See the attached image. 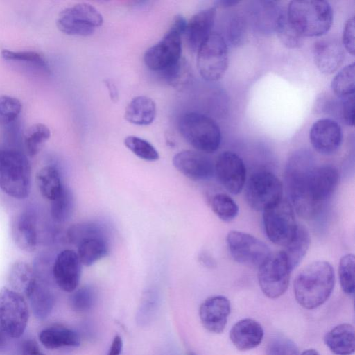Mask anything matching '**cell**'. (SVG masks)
I'll list each match as a JSON object with an SVG mask.
<instances>
[{
	"mask_svg": "<svg viewBox=\"0 0 355 355\" xmlns=\"http://www.w3.org/2000/svg\"><path fill=\"white\" fill-rule=\"evenodd\" d=\"M284 179L292 207L301 217L311 219L336 189L339 173L331 165L316 166L312 153L302 149L288 158Z\"/></svg>",
	"mask_w": 355,
	"mask_h": 355,
	"instance_id": "obj_1",
	"label": "cell"
},
{
	"mask_svg": "<svg viewBox=\"0 0 355 355\" xmlns=\"http://www.w3.org/2000/svg\"><path fill=\"white\" fill-rule=\"evenodd\" d=\"M335 284L332 266L325 261L306 265L296 276L293 290L297 303L311 310L322 305L330 297Z\"/></svg>",
	"mask_w": 355,
	"mask_h": 355,
	"instance_id": "obj_2",
	"label": "cell"
},
{
	"mask_svg": "<svg viewBox=\"0 0 355 355\" xmlns=\"http://www.w3.org/2000/svg\"><path fill=\"white\" fill-rule=\"evenodd\" d=\"M286 12L291 24L302 37L321 36L329 31L333 22V10L326 1H291Z\"/></svg>",
	"mask_w": 355,
	"mask_h": 355,
	"instance_id": "obj_3",
	"label": "cell"
},
{
	"mask_svg": "<svg viewBox=\"0 0 355 355\" xmlns=\"http://www.w3.org/2000/svg\"><path fill=\"white\" fill-rule=\"evenodd\" d=\"M31 188V168L21 150H0V189L9 196L24 199Z\"/></svg>",
	"mask_w": 355,
	"mask_h": 355,
	"instance_id": "obj_4",
	"label": "cell"
},
{
	"mask_svg": "<svg viewBox=\"0 0 355 355\" xmlns=\"http://www.w3.org/2000/svg\"><path fill=\"white\" fill-rule=\"evenodd\" d=\"M178 128L184 139L200 152L212 153L220 146V128L214 119L205 114L185 113L180 118Z\"/></svg>",
	"mask_w": 355,
	"mask_h": 355,
	"instance_id": "obj_5",
	"label": "cell"
},
{
	"mask_svg": "<svg viewBox=\"0 0 355 355\" xmlns=\"http://www.w3.org/2000/svg\"><path fill=\"white\" fill-rule=\"evenodd\" d=\"M197 53V68L202 78L207 81L222 78L228 65L227 46L223 37L211 33Z\"/></svg>",
	"mask_w": 355,
	"mask_h": 355,
	"instance_id": "obj_6",
	"label": "cell"
},
{
	"mask_svg": "<svg viewBox=\"0 0 355 355\" xmlns=\"http://www.w3.org/2000/svg\"><path fill=\"white\" fill-rule=\"evenodd\" d=\"M263 213L267 236L273 243L285 247L293 239L297 226L291 204L282 198Z\"/></svg>",
	"mask_w": 355,
	"mask_h": 355,
	"instance_id": "obj_7",
	"label": "cell"
},
{
	"mask_svg": "<svg viewBox=\"0 0 355 355\" xmlns=\"http://www.w3.org/2000/svg\"><path fill=\"white\" fill-rule=\"evenodd\" d=\"M103 23L102 15L93 6L80 3L60 12L56 21L58 28L64 34L89 36Z\"/></svg>",
	"mask_w": 355,
	"mask_h": 355,
	"instance_id": "obj_8",
	"label": "cell"
},
{
	"mask_svg": "<svg viewBox=\"0 0 355 355\" xmlns=\"http://www.w3.org/2000/svg\"><path fill=\"white\" fill-rule=\"evenodd\" d=\"M28 309L21 293L3 287L0 290V324L4 333L13 338L21 337L27 326Z\"/></svg>",
	"mask_w": 355,
	"mask_h": 355,
	"instance_id": "obj_9",
	"label": "cell"
},
{
	"mask_svg": "<svg viewBox=\"0 0 355 355\" xmlns=\"http://www.w3.org/2000/svg\"><path fill=\"white\" fill-rule=\"evenodd\" d=\"M261 290L269 298L276 299L287 290L292 272L283 251L270 253L258 268Z\"/></svg>",
	"mask_w": 355,
	"mask_h": 355,
	"instance_id": "obj_10",
	"label": "cell"
},
{
	"mask_svg": "<svg viewBox=\"0 0 355 355\" xmlns=\"http://www.w3.org/2000/svg\"><path fill=\"white\" fill-rule=\"evenodd\" d=\"M283 187L279 178L268 171H259L248 179L245 190L250 207L263 211L282 199Z\"/></svg>",
	"mask_w": 355,
	"mask_h": 355,
	"instance_id": "obj_11",
	"label": "cell"
},
{
	"mask_svg": "<svg viewBox=\"0 0 355 355\" xmlns=\"http://www.w3.org/2000/svg\"><path fill=\"white\" fill-rule=\"evenodd\" d=\"M226 241L232 258L248 266L259 268L271 253L263 241L240 231L230 232Z\"/></svg>",
	"mask_w": 355,
	"mask_h": 355,
	"instance_id": "obj_12",
	"label": "cell"
},
{
	"mask_svg": "<svg viewBox=\"0 0 355 355\" xmlns=\"http://www.w3.org/2000/svg\"><path fill=\"white\" fill-rule=\"evenodd\" d=\"M181 36L168 29L159 42L146 51V66L152 71L162 72L178 61L182 53Z\"/></svg>",
	"mask_w": 355,
	"mask_h": 355,
	"instance_id": "obj_13",
	"label": "cell"
},
{
	"mask_svg": "<svg viewBox=\"0 0 355 355\" xmlns=\"http://www.w3.org/2000/svg\"><path fill=\"white\" fill-rule=\"evenodd\" d=\"M214 173L220 184L232 194L239 193L243 189L246 169L241 158L231 151L221 153L214 165Z\"/></svg>",
	"mask_w": 355,
	"mask_h": 355,
	"instance_id": "obj_14",
	"label": "cell"
},
{
	"mask_svg": "<svg viewBox=\"0 0 355 355\" xmlns=\"http://www.w3.org/2000/svg\"><path fill=\"white\" fill-rule=\"evenodd\" d=\"M52 274L60 289L68 293L74 291L81 275V263L77 253L69 249L61 251L53 261Z\"/></svg>",
	"mask_w": 355,
	"mask_h": 355,
	"instance_id": "obj_15",
	"label": "cell"
},
{
	"mask_svg": "<svg viewBox=\"0 0 355 355\" xmlns=\"http://www.w3.org/2000/svg\"><path fill=\"white\" fill-rule=\"evenodd\" d=\"M309 139L313 148L319 153L331 155L341 145L343 132L335 120L324 118L316 121L309 132Z\"/></svg>",
	"mask_w": 355,
	"mask_h": 355,
	"instance_id": "obj_16",
	"label": "cell"
},
{
	"mask_svg": "<svg viewBox=\"0 0 355 355\" xmlns=\"http://www.w3.org/2000/svg\"><path fill=\"white\" fill-rule=\"evenodd\" d=\"M174 167L194 181L205 180L214 173V165L205 155L193 150H182L173 157Z\"/></svg>",
	"mask_w": 355,
	"mask_h": 355,
	"instance_id": "obj_17",
	"label": "cell"
},
{
	"mask_svg": "<svg viewBox=\"0 0 355 355\" xmlns=\"http://www.w3.org/2000/svg\"><path fill=\"white\" fill-rule=\"evenodd\" d=\"M231 311L229 300L225 296L208 297L200 306L199 317L203 327L214 334L222 333Z\"/></svg>",
	"mask_w": 355,
	"mask_h": 355,
	"instance_id": "obj_18",
	"label": "cell"
},
{
	"mask_svg": "<svg viewBox=\"0 0 355 355\" xmlns=\"http://www.w3.org/2000/svg\"><path fill=\"white\" fill-rule=\"evenodd\" d=\"M12 239L21 250L32 252L37 245V216L28 209L21 211L15 219L12 227Z\"/></svg>",
	"mask_w": 355,
	"mask_h": 355,
	"instance_id": "obj_19",
	"label": "cell"
},
{
	"mask_svg": "<svg viewBox=\"0 0 355 355\" xmlns=\"http://www.w3.org/2000/svg\"><path fill=\"white\" fill-rule=\"evenodd\" d=\"M313 58L315 64L321 73L331 74L339 68L344 60V48L335 39H322L314 44Z\"/></svg>",
	"mask_w": 355,
	"mask_h": 355,
	"instance_id": "obj_20",
	"label": "cell"
},
{
	"mask_svg": "<svg viewBox=\"0 0 355 355\" xmlns=\"http://www.w3.org/2000/svg\"><path fill=\"white\" fill-rule=\"evenodd\" d=\"M216 15V7H211L198 12L187 22L185 34L192 51H197L211 34Z\"/></svg>",
	"mask_w": 355,
	"mask_h": 355,
	"instance_id": "obj_21",
	"label": "cell"
},
{
	"mask_svg": "<svg viewBox=\"0 0 355 355\" xmlns=\"http://www.w3.org/2000/svg\"><path fill=\"white\" fill-rule=\"evenodd\" d=\"M264 331L256 320L245 318L235 323L230 331V338L236 348L247 351L257 347L262 342Z\"/></svg>",
	"mask_w": 355,
	"mask_h": 355,
	"instance_id": "obj_22",
	"label": "cell"
},
{
	"mask_svg": "<svg viewBox=\"0 0 355 355\" xmlns=\"http://www.w3.org/2000/svg\"><path fill=\"white\" fill-rule=\"evenodd\" d=\"M283 10L274 1H253L249 8V18L254 28L263 34L275 31L278 19Z\"/></svg>",
	"mask_w": 355,
	"mask_h": 355,
	"instance_id": "obj_23",
	"label": "cell"
},
{
	"mask_svg": "<svg viewBox=\"0 0 355 355\" xmlns=\"http://www.w3.org/2000/svg\"><path fill=\"white\" fill-rule=\"evenodd\" d=\"M50 283L35 277L25 293L33 313L40 320L46 318L51 314L55 304V295Z\"/></svg>",
	"mask_w": 355,
	"mask_h": 355,
	"instance_id": "obj_24",
	"label": "cell"
},
{
	"mask_svg": "<svg viewBox=\"0 0 355 355\" xmlns=\"http://www.w3.org/2000/svg\"><path fill=\"white\" fill-rule=\"evenodd\" d=\"M324 341L334 354L352 355L355 349L354 328L348 323L340 324L325 334Z\"/></svg>",
	"mask_w": 355,
	"mask_h": 355,
	"instance_id": "obj_25",
	"label": "cell"
},
{
	"mask_svg": "<svg viewBox=\"0 0 355 355\" xmlns=\"http://www.w3.org/2000/svg\"><path fill=\"white\" fill-rule=\"evenodd\" d=\"M318 103L319 111L330 114L348 126L354 122V94L346 97H321Z\"/></svg>",
	"mask_w": 355,
	"mask_h": 355,
	"instance_id": "obj_26",
	"label": "cell"
},
{
	"mask_svg": "<svg viewBox=\"0 0 355 355\" xmlns=\"http://www.w3.org/2000/svg\"><path fill=\"white\" fill-rule=\"evenodd\" d=\"M156 114V104L154 101L146 96H138L128 104L124 118L130 123L147 125L153 122Z\"/></svg>",
	"mask_w": 355,
	"mask_h": 355,
	"instance_id": "obj_27",
	"label": "cell"
},
{
	"mask_svg": "<svg viewBox=\"0 0 355 355\" xmlns=\"http://www.w3.org/2000/svg\"><path fill=\"white\" fill-rule=\"evenodd\" d=\"M40 343L47 349L78 347L80 343L79 335L73 330L62 326L44 329L39 334Z\"/></svg>",
	"mask_w": 355,
	"mask_h": 355,
	"instance_id": "obj_28",
	"label": "cell"
},
{
	"mask_svg": "<svg viewBox=\"0 0 355 355\" xmlns=\"http://www.w3.org/2000/svg\"><path fill=\"white\" fill-rule=\"evenodd\" d=\"M78 256L85 266H90L108 254L109 248L101 234L92 235L81 239L78 243Z\"/></svg>",
	"mask_w": 355,
	"mask_h": 355,
	"instance_id": "obj_29",
	"label": "cell"
},
{
	"mask_svg": "<svg viewBox=\"0 0 355 355\" xmlns=\"http://www.w3.org/2000/svg\"><path fill=\"white\" fill-rule=\"evenodd\" d=\"M35 182L42 196L51 201L58 198L64 187L59 170L53 166H46L38 171Z\"/></svg>",
	"mask_w": 355,
	"mask_h": 355,
	"instance_id": "obj_30",
	"label": "cell"
},
{
	"mask_svg": "<svg viewBox=\"0 0 355 355\" xmlns=\"http://www.w3.org/2000/svg\"><path fill=\"white\" fill-rule=\"evenodd\" d=\"M310 242L308 230L302 225H297L293 239L283 250L291 271L297 267L306 255Z\"/></svg>",
	"mask_w": 355,
	"mask_h": 355,
	"instance_id": "obj_31",
	"label": "cell"
},
{
	"mask_svg": "<svg viewBox=\"0 0 355 355\" xmlns=\"http://www.w3.org/2000/svg\"><path fill=\"white\" fill-rule=\"evenodd\" d=\"M160 73L171 87L178 90L187 87L193 78L191 66L183 58Z\"/></svg>",
	"mask_w": 355,
	"mask_h": 355,
	"instance_id": "obj_32",
	"label": "cell"
},
{
	"mask_svg": "<svg viewBox=\"0 0 355 355\" xmlns=\"http://www.w3.org/2000/svg\"><path fill=\"white\" fill-rule=\"evenodd\" d=\"M35 279L33 268L21 261L14 263L8 272V282L12 289L21 293H26Z\"/></svg>",
	"mask_w": 355,
	"mask_h": 355,
	"instance_id": "obj_33",
	"label": "cell"
},
{
	"mask_svg": "<svg viewBox=\"0 0 355 355\" xmlns=\"http://www.w3.org/2000/svg\"><path fill=\"white\" fill-rule=\"evenodd\" d=\"M51 137V131L45 124L37 123L31 125L24 137V146L26 154L35 156Z\"/></svg>",
	"mask_w": 355,
	"mask_h": 355,
	"instance_id": "obj_34",
	"label": "cell"
},
{
	"mask_svg": "<svg viewBox=\"0 0 355 355\" xmlns=\"http://www.w3.org/2000/svg\"><path fill=\"white\" fill-rule=\"evenodd\" d=\"M331 88L337 97H346L354 94L355 67L354 62L339 71L331 83Z\"/></svg>",
	"mask_w": 355,
	"mask_h": 355,
	"instance_id": "obj_35",
	"label": "cell"
},
{
	"mask_svg": "<svg viewBox=\"0 0 355 355\" xmlns=\"http://www.w3.org/2000/svg\"><path fill=\"white\" fill-rule=\"evenodd\" d=\"M73 194L70 190L64 187L60 196L51 201V215L52 218L58 223L67 221L73 213Z\"/></svg>",
	"mask_w": 355,
	"mask_h": 355,
	"instance_id": "obj_36",
	"label": "cell"
},
{
	"mask_svg": "<svg viewBox=\"0 0 355 355\" xmlns=\"http://www.w3.org/2000/svg\"><path fill=\"white\" fill-rule=\"evenodd\" d=\"M1 57L8 61L23 62L42 70L44 72L49 73V67L44 58L37 52L33 51H11L3 49L1 52Z\"/></svg>",
	"mask_w": 355,
	"mask_h": 355,
	"instance_id": "obj_37",
	"label": "cell"
},
{
	"mask_svg": "<svg viewBox=\"0 0 355 355\" xmlns=\"http://www.w3.org/2000/svg\"><path fill=\"white\" fill-rule=\"evenodd\" d=\"M214 213L223 221L230 222L239 214V207L235 201L225 193H217L211 200Z\"/></svg>",
	"mask_w": 355,
	"mask_h": 355,
	"instance_id": "obj_38",
	"label": "cell"
},
{
	"mask_svg": "<svg viewBox=\"0 0 355 355\" xmlns=\"http://www.w3.org/2000/svg\"><path fill=\"white\" fill-rule=\"evenodd\" d=\"M275 32L282 43L288 48H298L303 42V37L291 24L284 10L278 19Z\"/></svg>",
	"mask_w": 355,
	"mask_h": 355,
	"instance_id": "obj_39",
	"label": "cell"
},
{
	"mask_svg": "<svg viewBox=\"0 0 355 355\" xmlns=\"http://www.w3.org/2000/svg\"><path fill=\"white\" fill-rule=\"evenodd\" d=\"M354 268L355 257L353 254H347L341 257L338 266L339 280L342 290L347 295L354 293Z\"/></svg>",
	"mask_w": 355,
	"mask_h": 355,
	"instance_id": "obj_40",
	"label": "cell"
},
{
	"mask_svg": "<svg viewBox=\"0 0 355 355\" xmlns=\"http://www.w3.org/2000/svg\"><path fill=\"white\" fill-rule=\"evenodd\" d=\"M124 144L136 156L146 161L153 162L159 158L155 148L148 141L139 137L133 135L126 137Z\"/></svg>",
	"mask_w": 355,
	"mask_h": 355,
	"instance_id": "obj_41",
	"label": "cell"
},
{
	"mask_svg": "<svg viewBox=\"0 0 355 355\" xmlns=\"http://www.w3.org/2000/svg\"><path fill=\"white\" fill-rule=\"evenodd\" d=\"M70 297V305L73 310L85 312L90 310L96 302V292L90 286H84L72 292Z\"/></svg>",
	"mask_w": 355,
	"mask_h": 355,
	"instance_id": "obj_42",
	"label": "cell"
},
{
	"mask_svg": "<svg viewBox=\"0 0 355 355\" xmlns=\"http://www.w3.org/2000/svg\"><path fill=\"white\" fill-rule=\"evenodd\" d=\"M22 105L17 98L0 96V124L9 125L16 121L21 112Z\"/></svg>",
	"mask_w": 355,
	"mask_h": 355,
	"instance_id": "obj_43",
	"label": "cell"
},
{
	"mask_svg": "<svg viewBox=\"0 0 355 355\" xmlns=\"http://www.w3.org/2000/svg\"><path fill=\"white\" fill-rule=\"evenodd\" d=\"M266 355H299L295 343L284 335L272 336L266 347Z\"/></svg>",
	"mask_w": 355,
	"mask_h": 355,
	"instance_id": "obj_44",
	"label": "cell"
},
{
	"mask_svg": "<svg viewBox=\"0 0 355 355\" xmlns=\"http://www.w3.org/2000/svg\"><path fill=\"white\" fill-rule=\"evenodd\" d=\"M228 36L230 42L239 45L243 41L246 34V21L242 16L233 17L228 26Z\"/></svg>",
	"mask_w": 355,
	"mask_h": 355,
	"instance_id": "obj_45",
	"label": "cell"
},
{
	"mask_svg": "<svg viewBox=\"0 0 355 355\" xmlns=\"http://www.w3.org/2000/svg\"><path fill=\"white\" fill-rule=\"evenodd\" d=\"M343 45L352 55H354V17L349 18L345 23L343 33Z\"/></svg>",
	"mask_w": 355,
	"mask_h": 355,
	"instance_id": "obj_46",
	"label": "cell"
},
{
	"mask_svg": "<svg viewBox=\"0 0 355 355\" xmlns=\"http://www.w3.org/2000/svg\"><path fill=\"white\" fill-rule=\"evenodd\" d=\"M20 355H45L40 349L37 343L33 338H26L19 345Z\"/></svg>",
	"mask_w": 355,
	"mask_h": 355,
	"instance_id": "obj_47",
	"label": "cell"
},
{
	"mask_svg": "<svg viewBox=\"0 0 355 355\" xmlns=\"http://www.w3.org/2000/svg\"><path fill=\"white\" fill-rule=\"evenodd\" d=\"M187 21L183 16L178 15L174 17L169 30L178 33L180 35L185 33Z\"/></svg>",
	"mask_w": 355,
	"mask_h": 355,
	"instance_id": "obj_48",
	"label": "cell"
},
{
	"mask_svg": "<svg viewBox=\"0 0 355 355\" xmlns=\"http://www.w3.org/2000/svg\"><path fill=\"white\" fill-rule=\"evenodd\" d=\"M123 349V340L121 336L116 335L111 343L108 355H121Z\"/></svg>",
	"mask_w": 355,
	"mask_h": 355,
	"instance_id": "obj_49",
	"label": "cell"
},
{
	"mask_svg": "<svg viewBox=\"0 0 355 355\" xmlns=\"http://www.w3.org/2000/svg\"><path fill=\"white\" fill-rule=\"evenodd\" d=\"M105 85L107 88L110 99L116 103L119 100V92L115 83L111 79L104 80Z\"/></svg>",
	"mask_w": 355,
	"mask_h": 355,
	"instance_id": "obj_50",
	"label": "cell"
},
{
	"mask_svg": "<svg viewBox=\"0 0 355 355\" xmlns=\"http://www.w3.org/2000/svg\"><path fill=\"white\" fill-rule=\"evenodd\" d=\"M216 3L223 8H229L231 6H234L238 3H239V1H234V0H223V1H218L216 2Z\"/></svg>",
	"mask_w": 355,
	"mask_h": 355,
	"instance_id": "obj_51",
	"label": "cell"
},
{
	"mask_svg": "<svg viewBox=\"0 0 355 355\" xmlns=\"http://www.w3.org/2000/svg\"><path fill=\"white\" fill-rule=\"evenodd\" d=\"M301 355H320V354L313 349H309L306 350H304Z\"/></svg>",
	"mask_w": 355,
	"mask_h": 355,
	"instance_id": "obj_52",
	"label": "cell"
},
{
	"mask_svg": "<svg viewBox=\"0 0 355 355\" xmlns=\"http://www.w3.org/2000/svg\"><path fill=\"white\" fill-rule=\"evenodd\" d=\"M4 331H3L1 324H0V346L3 344L4 340V336H3Z\"/></svg>",
	"mask_w": 355,
	"mask_h": 355,
	"instance_id": "obj_53",
	"label": "cell"
}]
</instances>
